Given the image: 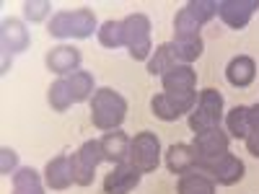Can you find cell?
Segmentation results:
<instances>
[{
	"mask_svg": "<svg viewBox=\"0 0 259 194\" xmlns=\"http://www.w3.org/2000/svg\"><path fill=\"white\" fill-rule=\"evenodd\" d=\"M143 179V171L135 168L133 163H119L112 168V174H106L104 179V194H130L135 191Z\"/></svg>",
	"mask_w": 259,
	"mask_h": 194,
	"instance_id": "obj_10",
	"label": "cell"
},
{
	"mask_svg": "<svg viewBox=\"0 0 259 194\" xmlns=\"http://www.w3.org/2000/svg\"><path fill=\"white\" fill-rule=\"evenodd\" d=\"M130 163L140 168L143 174H153L161 163V140L156 132L143 129L130 142Z\"/></svg>",
	"mask_w": 259,
	"mask_h": 194,
	"instance_id": "obj_7",
	"label": "cell"
},
{
	"mask_svg": "<svg viewBox=\"0 0 259 194\" xmlns=\"http://www.w3.org/2000/svg\"><path fill=\"white\" fill-rule=\"evenodd\" d=\"M226 127H228V135L231 137H239V140H246L249 135V106H233L226 117Z\"/></svg>",
	"mask_w": 259,
	"mask_h": 194,
	"instance_id": "obj_23",
	"label": "cell"
},
{
	"mask_svg": "<svg viewBox=\"0 0 259 194\" xmlns=\"http://www.w3.org/2000/svg\"><path fill=\"white\" fill-rule=\"evenodd\" d=\"M68 88H70V96H73L75 104L94 99V93H96V88H94V75H91L89 70H75L73 75H68Z\"/></svg>",
	"mask_w": 259,
	"mask_h": 194,
	"instance_id": "obj_21",
	"label": "cell"
},
{
	"mask_svg": "<svg viewBox=\"0 0 259 194\" xmlns=\"http://www.w3.org/2000/svg\"><path fill=\"white\" fill-rule=\"evenodd\" d=\"M228 145H231V135L223 132L221 127L194 135V142H192L194 153H197V161H210V158H218V156L228 153Z\"/></svg>",
	"mask_w": 259,
	"mask_h": 194,
	"instance_id": "obj_11",
	"label": "cell"
},
{
	"mask_svg": "<svg viewBox=\"0 0 259 194\" xmlns=\"http://www.w3.org/2000/svg\"><path fill=\"white\" fill-rule=\"evenodd\" d=\"M96 36H99V44L106 47V50L124 47V26H122V21H114V18L104 21V24L99 26V31H96Z\"/></svg>",
	"mask_w": 259,
	"mask_h": 194,
	"instance_id": "obj_22",
	"label": "cell"
},
{
	"mask_svg": "<svg viewBox=\"0 0 259 194\" xmlns=\"http://www.w3.org/2000/svg\"><path fill=\"white\" fill-rule=\"evenodd\" d=\"M177 65H182V62L177 60L174 41H166V44H158V47L153 50V55H150V60H148V73L163 78L171 68H177Z\"/></svg>",
	"mask_w": 259,
	"mask_h": 194,
	"instance_id": "obj_18",
	"label": "cell"
},
{
	"mask_svg": "<svg viewBox=\"0 0 259 194\" xmlns=\"http://www.w3.org/2000/svg\"><path fill=\"white\" fill-rule=\"evenodd\" d=\"M50 8H52L50 0H26V3H24V13H26V18L31 21V24L45 21L47 13H50Z\"/></svg>",
	"mask_w": 259,
	"mask_h": 194,
	"instance_id": "obj_27",
	"label": "cell"
},
{
	"mask_svg": "<svg viewBox=\"0 0 259 194\" xmlns=\"http://www.w3.org/2000/svg\"><path fill=\"white\" fill-rule=\"evenodd\" d=\"M13 194H45V181L31 166H21L13 174Z\"/></svg>",
	"mask_w": 259,
	"mask_h": 194,
	"instance_id": "obj_19",
	"label": "cell"
},
{
	"mask_svg": "<svg viewBox=\"0 0 259 194\" xmlns=\"http://www.w3.org/2000/svg\"><path fill=\"white\" fill-rule=\"evenodd\" d=\"M163 91L150 99V109L163 122H177L197 104V73L192 65H177L161 78Z\"/></svg>",
	"mask_w": 259,
	"mask_h": 194,
	"instance_id": "obj_1",
	"label": "cell"
},
{
	"mask_svg": "<svg viewBox=\"0 0 259 194\" xmlns=\"http://www.w3.org/2000/svg\"><path fill=\"white\" fill-rule=\"evenodd\" d=\"M202 50H205L202 36H197V39H177L174 41V52H177V60L182 65H192L202 55Z\"/></svg>",
	"mask_w": 259,
	"mask_h": 194,
	"instance_id": "obj_25",
	"label": "cell"
},
{
	"mask_svg": "<svg viewBox=\"0 0 259 194\" xmlns=\"http://www.w3.org/2000/svg\"><path fill=\"white\" fill-rule=\"evenodd\" d=\"M226 78L233 88H249L256 78V62L249 55H236L226 65Z\"/></svg>",
	"mask_w": 259,
	"mask_h": 194,
	"instance_id": "obj_15",
	"label": "cell"
},
{
	"mask_svg": "<svg viewBox=\"0 0 259 194\" xmlns=\"http://www.w3.org/2000/svg\"><path fill=\"white\" fill-rule=\"evenodd\" d=\"M127 117V99L114 88H99L91 99V122L96 129L114 132Z\"/></svg>",
	"mask_w": 259,
	"mask_h": 194,
	"instance_id": "obj_2",
	"label": "cell"
},
{
	"mask_svg": "<svg viewBox=\"0 0 259 194\" xmlns=\"http://www.w3.org/2000/svg\"><path fill=\"white\" fill-rule=\"evenodd\" d=\"M101 161H104L101 142H99V140H85V142L75 150V153L70 156L75 184H78V186H91V184H94V176H96V168H99Z\"/></svg>",
	"mask_w": 259,
	"mask_h": 194,
	"instance_id": "obj_8",
	"label": "cell"
},
{
	"mask_svg": "<svg viewBox=\"0 0 259 194\" xmlns=\"http://www.w3.org/2000/svg\"><path fill=\"white\" fill-rule=\"evenodd\" d=\"M246 148L254 158H259V104L249 106V135H246Z\"/></svg>",
	"mask_w": 259,
	"mask_h": 194,
	"instance_id": "obj_26",
	"label": "cell"
},
{
	"mask_svg": "<svg viewBox=\"0 0 259 194\" xmlns=\"http://www.w3.org/2000/svg\"><path fill=\"white\" fill-rule=\"evenodd\" d=\"M223 119V93L215 88H205L197 96V104L189 112V129L194 135L207 132V129L221 127Z\"/></svg>",
	"mask_w": 259,
	"mask_h": 194,
	"instance_id": "obj_4",
	"label": "cell"
},
{
	"mask_svg": "<svg viewBox=\"0 0 259 194\" xmlns=\"http://www.w3.org/2000/svg\"><path fill=\"white\" fill-rule=\"evenodd\" d=\"M80 60H83L80 50L70 44H60L47 52V68L50 73H57V75H73L80 68Z\"/></svg>",
	"mask_w": 259,
	"mask_h": 194,
	"instance_id": "obj_13",
	"label": "cell"
},
{
	"mask_svg": "<svg viewBox=\"0 0 259 194\" xmlns=\"http://www.w3.org/2000/svg\"><path fill=\"white\" fill-rule=\"evenodd\" d=\"M177 191L179 194H215V181L200 174V171H189V174L179 176Z\"/></svg>",
	"mask_w": 259,
	"mask_h": 194,
	"instance_id": "obj_20",
	"label": "cell"
},
{
	"mask_svg": "<svg viewBox=\"0 0 259 194\" xmlns=\"http://www.w3.org/2000/svg\"><path fill=\"white\" fill-rule=\"evenodd\" d=\"M259 11V0H218V16L228 29L241 31Z\"/></svg>",
	"mask_w": 259,
	"mask_h": 194,
	"instance_id": "obj_9",
	"label": "cell"
},
{
	"mask_svg": "<svg viewBox=\"0 0 259 194\" xmlns=\"http://www.w3.org/2000/svg\"><path fill=\"white\" fill-rule=\"evenodd\" d=\"M122 26H124V47H127L130 57L138 62L150 60V55H153L150 18L145 13H130L127 18H122Z\"/></svg>",
	"mask_w": 259,
	"mask_h": 194,
	"instance_id": "obj_5",
	"label": "cell"
},
{
	"mask_svg": "<svg viewBox=\"0 0 259 194\" xmlns=\"http://www.w3.org/2000/svg\"><path fill=\"white\" fill-rule=\"evenodd\" d=\"M0 44H3V73H8V55L24 52L29 47V31L18 18L3 21V34H0Z\"/></svg>",
	"mask_w": 259,
	"mask_h": 194,
	"instance_id": "obj_12",
	"label": "cell"
},
{
	"mask_svg": "<svg viewBox=\"0 0 259 194\" xmlns=\"http://www.w3.org/2000/svg\"><path fill=\"white\" fill-rule=\"evenodd\" d=\"M166 168L171 174H179V176L194 171L197 168V153H194V148L187 142H174L166 150Z\"/></svg>",
	"mask_w": 259,
	"mask_h": 194,
	"instance_id": "obj_16",
	"label": "cell"
},
{
	"mask_svg": "<svg viewBox=\"0 0 259 194\" xmlns=\"http://www.w3.org/2000/svg\"><path fill=\"white\" fill-rule=\"evenodd\" d=\"M16 166H18V153L13 148H3L0 150V176H11L16 174Z\"/></svg>",
	"mask_w": 259,
	"mask_h": 194,
	"instance_id": "obj_28",
	"label": "cell"
},
{
	"mask_svg": "<svg viewBox=\"0 0 259 194\" xmlns=\"http://www.w3.org/2000/svg\"><path fill=\"white\" fill-rule=\"evenodd\" d=\"M45 184L52 189V191H65L75 184V176H73V163L68 156H57L47 163L45 168Z\"/></svg>",
	"mask_w": 259,
	"mask_h": 194,
	"instance_id": "obj_14",
	"label": "cell"
},
{
	"mask_svg": "<svg viewBox=\"0 0 259 194\" xmlns=\"http://www.w3.org/2000/svg\"><path fill=\"white\" fill-rule=\"evenodd\" d=\"M47 101H50V106H52L55 112H68L70 104H75L73 96H70V88H68V78H60V80H55L50 85Z\"/></svg>",
	"mask_w": 259,
	"mask_h": 194,
	"instance_id": "obj_24",
	"label": "cell"
},
{
	"mask_svg": "<svg viewBox=\"0 0 259 194\" xmlns=\"http://www.w3.org/2000/svg\"><path fill=\"white\" fill-rule=\"evenodd\" d=\"M50 36L55 39H89L96 29V13L91 8H75V11H60L52 16Z\"/></svg>",
	"mask_w": 259,
	"mask_h": 194,
	"instance_id": "obj_3",
	"label": "cell"
},
{
	"mask_svg": "<svg viewBox=\"0 0 259 194\" xmlns=\"http://www.w3.org/2000/svg\"><path fill=\"white\" fill-rule=\"evenodd\" d=\"M101 153H104V161L106 163H114V166H119V163H127L130 161V140L124 132H119V129H114V132H106L101 140Z\"/></svg>",
	"mask_w": 259,
	"mask_h": 194,
	"instance_id": "obj_17",
	"label": "cell"
},
{
	"mask_svg": "<svg viewBox=\"0 0 259 194\" xmlns=\"http://www.w3.org/2000/svg\"><path fill=\"white\" fill-rule=\"evenodd\" d=\"M200 174L210 176L215 184H223V186H233L239 184L246 174V166L241 158H236L233 153H223L218 158H210V161H197V168Z\"/></svg>",
	"mask_w": 259,
	"mask_h": 194,
	"instance_id": "obj_6",
	"label": "cell"
}]
</instances>
